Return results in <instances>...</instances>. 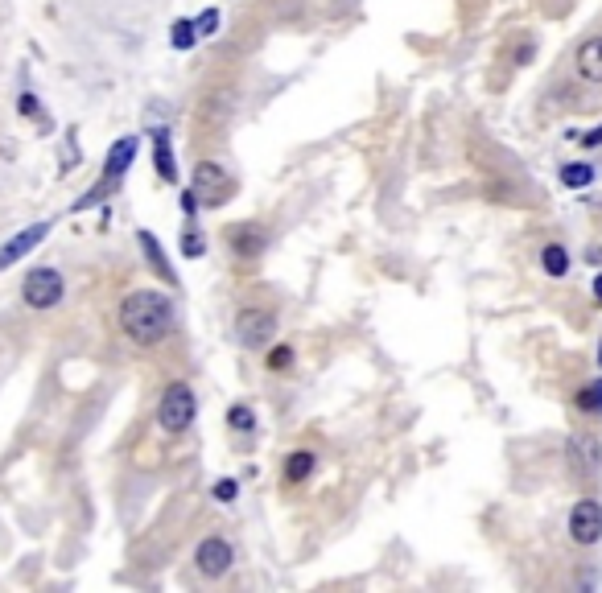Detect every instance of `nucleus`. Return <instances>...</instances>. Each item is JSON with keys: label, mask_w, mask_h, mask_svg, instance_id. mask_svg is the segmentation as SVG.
I'll list each match as a JSON object with an SVG mask.
<instances>
[{"label": "nucleus", "mask_w": 602, "mask_h": 593, "mask_svg": "<svg viewBox=\"0 0 602 593\" xmlns=\"http://www.w3.org/2000/svg\"><path fill=\"white\" fill-rule=\"evenodd\" d=\"M120 330L137 346H157L174 330V301L157 289H132L120 301Z\"/></svg>", "instance_id": "f257e3e1"}, {"label": "nucleus", "mask_w": 602, "mask_h": 593, "mask_svg": "<svg viewBox=\"0 0 602 593\" xmlns=\"http://www.w3.org/2000/svg\"><path fill=\"white\" fill-rule=\"evenodd\" d=\"M194 412H198V400L186 383H170L161 392V404H157V425L165 433H186L194 425Z\"/></svg>", "instance_id": "f03ea898"}, {"label": "nucleus", "mask_w": 602, "mask_h": 593, "mask_svg": "<svg viewBox=\"0 0 602 593\" xmlns=\"http://www.w3.org/2000/svg\"><path fill=\"white\" fill-rule=\"evenodd\" d=\"M21 297H25L29 309H54L66 297L62 272H54V268H29L25 281H21Z\"/></svg>", "instance_id": "7ed1b4c3"}, {"label": "nucleus", "mask_w": 602, "mask_h": 593, "mask_svg": "<svg viewBox=\"0 0 602 593\" xmlns=\"http://www.w3.org/2000/svg\"><path fill=\"white\" fill-rule=\"evenodd\" d=\"M231 190H236V182H231V173L219 165V161H198L194 165V202L203 206H223L231 198Z\"/></svg>", "instance_id": "20e7f679"}, {"label": "nucleus", "mask_w": 602, "mask_h": 593, "mask_svg": "<svg viewBox=\"0 0 602 593\" xmlns=\"http://www.w3.org/2000/svg\"><path fill=\"white\" fill-rule=\"evenodd\" d=\"M231 334H236V342L244 346V351H264V346L273 342V334H277V318L269 309H240Z\"/></svg>", "instance_id": "39448f33"}, {"label": "nucleus", "mask_w": 602, "mask_h": 593, "mask_svg": "<svg viewBox=\"0 0 602 593\" xmlns=\"http://www.w3.org/2000/svg\"><path fill=\"white\" fill-rule=\"evenodd\" d=\"M231 561H236V552H231V544L219 540V536H211V540H203L194 548V565L203 577H223L231 569Z\"/></svg>", "instance_id": "423d86ee"}, {"label": "nucleus", "mask_w": 602, "mask_h": 593, "mask_svg": "<svg viewBox=\"0 0 602 593\" xmlns=\"http://www.w3.org/2000/svg\"><path fill=\"white\" fill-rule=\"evenodd\" d=\"M570 536H574V544H598V536H602V507L594 499H582L570 511Z\"/></svg>", "instance_id": "0eeeda50"}, {"label": "nucleus", "mask_w": 602, "mask_h": 593, "mask_svg": "<svg viewBox=\"0 0 602 593\" xmlns=\"http://www.w3.org/2000/svg\"><path fill=\"white\" fill-rule=\"evenodd\" d=\"M50 235V223H33V227H25V231H17L5 248H0V272L5 268H13L17 260H25L33 248H38V243Z\"/></svg>", "instance_id": "6e6552de"}, {"label": "nucleus", "mask_w": 602, "mask_h": 593, "mask_svg": "<svg viewBox=\"0 0 602 593\" xmlns=\"http://www.w3.org/2000/svg\"><path fill=\"white\" fill-rule=\"evenodd\" d=\"M227 243H231V252H236V256L256 260L264 252V243H269V235H264L256 223H240V227H227Z\"/></svg>", "instance_id": "1a4fd4ad"}, {"label": "nucleus", "mask_w": 602, "mask_h": 593, "mask_svg": "<svg viewBox=\"0 0 602 593\" xmlns=\"http://www.w3.org/2000/svg\"><path fill=\"white\" fill-rule=\"evenodd\" d=\"M137 161V136H124V141H116L112 149H108V161H104V173L112 182H120L124 173H128V165Z\"/></svg>", "instance_id": "9d476101"}, {"label": "nucleus", "mask_w": 602, "mask_h": 593, "mask_svg": "<svg viewBox=\"0 0 602 593\" xmlns=\"http://www.w3.org/2000/svg\"><path fill=\"white\" fill-rule=\"evenodd\" d=\"M574 66H578V75H582V79L602 83V38H586V42L578 46Z\"/></svg>", "instance_id": "9b49d317"}, {"label": "nucleus", "mask_w": 602, "mask_h": 593, "mask_svg": "<svg viewBox=\"0 0 602 593\" xmlns=\"http://www.w3.org/2000/svg\"><path fill=\"white\" fill-rule=\"evenodd\" d=\"M314 462H318V458H314L310 449H293L289 458H285V482H293V486L306 482V478L314 474Z\"/></svg>", "instance_id": "f8f14e48"}, {"label": "nucleus", "mask_w": 602, "mask_h": 593, "mask_svg": "<svg viewBox=\"0 0 602 593\" xmlns=\"http://www.w3.org/2000/svg\"><path fill=\"white\" fill-rule=\"evenodd\" d=\"M590 182H594V165H586V161H565V165H561V186L586 190Z\"/></svg>", "instance_id": "ddd939ff"}, {"label": "nucleus", "mask_w": 602, "mask_h": 593, "mask_svg": "<svg viewBox=\"0 0 602 593\" xmlns=\"http://www.w3.org/2000/svg\"><path fill=\"white\" fill-rule=\"evenodd\" d=\"M137 239H141V248H145V256H149V264L157 268V276H165V281L174 285V268L165 264V256H161V248H157V239H153L149 231H137Z\"/></svg>", "instance_id": "4468645a"}, {"label": "nucleus", "mask_w": 602, "mask_h": 593, "mask_svg": "<svg viewBox=\"0 0 602 593\" xmlns=\"http://www.w3.org/2000/svg\"><path fill=\"white\" fill-rule=\"evenodd\" d=\"M541 264H545L549 276H565V272H570V252H565L561 243H549V248L541 252Z\"/></svg>", "instance_id": "2eb2a0df"}, {"label": "nucleus", "mask_w": 602, "mask_h": 593, "mask_svg": "<svg viewBox=\"0 0 602 593\" xmlns=\"http://www.w3.org/2000/svg\"><path fill=\"white\" fill-rule=\"evenodd\" d=\"M157 173L165 182H178V165H174L170 145H165V132H157Z\"/></svg>", "instance_id": "dca6fc26"}, {"label": "nucleus", "mask_w": 602, "mask_h": 593, "mask_svg": "<svg viewBox=\"0 0 602 593\" xmlns=\"http://www.w3.org/2000/svg\"><path fill=\"white\" fill-rule=\"evenodd\" d=\"M227 425L236 429V433H252V429H256V412H252L248 404H231V408H227Z\"/></svg>", "instance_id": "f3484780"}, {"label": "nucleus", "mask_w": 602, "mask_h": 593, "mask_svg": "<svg viewBox=\"0 0 602 593\" xmlns=\"http://www.w3.org/2000/svg\"><path fill=\"white\" fill-rule=\"evenodd\" d=\"M574 404L582 408V412H602V379H594V383H586V388L574 396Z\"/></svg>", "instance_id": "a211bd4d"}, {"label": "nucleus", "mask_w": 602, "mask_h": 593, "mask_svg": "<svg viewBox=\"0 0 602 593\" xmlns=\"http://www.w3.org/2000/svg\"><path fill=\"white\" fill-rule=\"evenodd\" d=\"M170 42H174V50H190L194 42H198V29H194V21H174V29H170Z\"/></svg>", "instance_id": "6ab92c4d"}, {"label": "nucleus", "mask_w": 602, "mask_h": 593, "mask_svg": "<svg viewBox=\"0 0 602 593\" xmlns=\"http://www.w3.org/2000/svg\"><path fill=\"white\" fill-rule=\"evenodd\" d=\"M194 29H198V38H211V33L219 29V13H215V9H207L203 17L194 21Z\"/></svg>", "instance_id": "aec40b11"}, {"label": "nucleus", "mask_w": 602, "mask_h": 593, "mask_svg": "<svg viewBox=\"0 0 602 593\" xmlns=\"http://www.w3.org/2000/svg\"><path fill=\"white\" fill-rule=\"evenodd\" d=\"M293 363V351H289V346H273V351H269V371H285Z\"/></svg>", "instance_id": "412c9836"}, {"label": "nucleus", "mask_w": 602, "mask_h": 593, "mask_svg": "<svg viewBox=\"0 0 602 593\" xmlns=\"http://www.w3.org/2000/svg\"><path fill=\"white\" fill-rule=\"evenodd\" d=\"M236 495H240V482H231V478H219V482H215V499H219V503H231Z\"/></svg>", "instance_id": "4be33fe9"}, {"label": "nucleus", "mask_w": 602, "mask_h": 593, "mask_svg": "<svg viewBox=\"0 0 602 593\" xmlns=\"http://www.w3.org/2000/svg\"><path fill=\"white\" fill-rule=\"evenodd\" d=\"M182 252H186V256H203V239H198V235H186V239H182Z\"/></svg>", "instance_id": "5701e85b"}, {"label": "nucleus", "mask_w": 602, "mask_h": 593, "mask_svg": "<svg viewBox=\"0 0 602 593\" xmlns=\"http://www.w3.org/2000/svg\"><path fill=\"white\" fill-rule=\"evenodd\" d=\"M582 145H602V128H594V132H586V136H582Z\"/></svg>", "instance_id": "b1692460"}, {"label": "nucleus", "mask_w": 602, "mask_h": 593, "mask_svg": "<svg viewBox=\"0 0 602 593\" xmlns=\"http://www.w3.org/2000/svg\"><path fill=\"white\" fill-rule=\"evenodd\" d=\"M594 301H598V305H602V272H598V276H594Z\"/></svg>", "instance_id": "393cba45"}]
</instances>
